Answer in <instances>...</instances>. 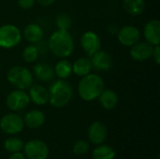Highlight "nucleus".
<instances>
[{"label":"nucleus","instance_id":"1","mask_svg":"<svg viewBox=\"0 0 160 159\" xmlns=\"http://www.w3.org/2000/svg\"><path fill=\"white\" fill-rule=\"evenodd\" d=\"M49 50L56 56L65 58L69 56L74 50V40L68 31H54L48 41Z\"/></svg>","mask_w":160,"mask_h":159},{"label":"nucleus","instance_id":"2","mask_svg":"<svg viewBox=\"0 0 160 159\" xmlns=\"http://www.w3.org/2000/svg\"><path fill=\"white\" fill-rule=\"evenodd\" d=\"M104 89L105 83L103 79L99 75L93 73L82 77L78 85L79 96L85 101H92L98 98Z\"/></svg>","mask_w":160,"mask_h":159},{"label":"nucleus","instance_id":"3","mask_svg":"<svg viewBox=\"0 0 160 159\" xmlns=\"http://www.w3.org/2000/svg\"><path fill=\"white\" fill-rule=\"evenodd\" d=\"M49 91V102L52 107L62 108L69 103L72 98L73 91L70 84L65 80L59 79L55 81Z\"/></svg>","mask_w":160,"mask_h":159},{"label":"nucleus","instance_id":"4","mask_svg":"<svg viewBox=\"0 0 160 159\" xmlns=\"http://www.w3.org/2000/svg\"><path fill=\"white\" fill-rule=\"evenodd\" d=\"M7 79L16 89L26 90L33 84V75L31 71L22 66L10 67L7 73Z\"/></svg>","mask_w":160,"mask_h":159},{"label":"nucleus","instance_id":"5","mask_svg":"<svg viewBox=\"0 0 160 159\" xmlns=\"http://www.w3.org/2000/svg\"><path fill=\"white\" fill-rule=\"evenodd\" d=\"M22 39L20 29L13 24H5L0 27V47L11 49L16 47Z\"/></svg>","mask_w":160,"mask_h":159},{"label":"nucleus","instance_id":"6","mask_svg":"<svg viewBox=\"0 0 160 159\" xmlns=\"http://www.w3.org/2000/svg\"><path fill=\"white\" fill-rule=\"evenodd\" d=\"M6 103L8 109L13 112H18L25 109L30 103V98L25 90L16 89L11 91L6 98Z\"/></svg>","mask_w":160,"mask_h":159},{"label":"nucleus","instance_id":"7","mask_svg":"<svg viewBox=\"0 0 160 159\" xmlns=\"http://www.w3.org/2000/svg\"><path fill=\"white\" fill-rule=\"evenodd\" d=\"M24 155L29 159H46L49 156L47 144L39 140H32L23 145Z\"/></svg>","mask_w":160,"mask_h":159},{"label":"nucleus","instance_id":"8","mask_svg":"<svg viewBox=\"0 0 160 159\" xmlns=\"http://www.w3.org/2000/svg\"><path fill=\"white\" fill-rule=\"evenodd\" d=\"M23 127V119L16 113H8L0 120V128L8 134L20 133Z\"/></svg>","mask_w":160,"mask_h":159},{"label":"nucleus","instance_id":"9","mask_svg":"<svg viewBox=\"0 0 160 159\" xmlns=\"http://www.w3.org/2000/svg\"><path fill=\"white\" fill-rule=\"evenodd\" d=\"M117 37L122 45L126 47H131L139 42L141 38V32L136 26L125 25L118 30Z\"/></svg>","mask_w":160,"mask_h":159},{"label":"nucleus","instance_id":"10","mask_svg":"<svg viewBox=\"0 0 160 159\" xmlns=\"http://www.w3.org/2000/svg\"><path fill=\"white\" fill-rule=\"evenodd\" d=\"M100 45L101 41L98 35L93 31H86L81 37V46L89 56L100 50Z\"/></svg>","mask_w":160,"mask_h":159},{"label":"nucleus","instance_id":"11","mask_svg":"<svg viewBox=\"0 0 160 159\" xmlns=\"http://www.w3.org/2000/svg\"><path fill=\"white\" fill-rule=\"evenodd\" d=\"M91 63L95 69L99 71H108L112 67V57L105 51L98 50L91 55Z\"/></svg>","mask_w":160,"mask_h":159},{"label":"nucleus","instance_id":"12","mask_svg":"<svg viewBox=\"0 0 160 159\" xmlns=\"http://www.w3.org/2000/svg\"><path fill=\"white\" fill-rule=\"evenodd\" d=\"M154 46L150 43L144 42H137L130 49V56L133 60L138 62H142L150 57H152Z\"/></svg>","mask_w":160,"mask_h":159},{"label":"nucleus","instance_id":"13","mask_svg":"<svg viewBox=\"0 0 160 159\" xmlns=\"http://www.w3.org/2000/svg\"><path fill=\"white\" fill-rule=\"evenodd\" d=\"M108 135L107 127L99 121H96L91 124L88 129V138L94 144H101L104 142Z\"/></svg>","mask_w":160,"mask_h":159},{"label":"nucleus","instance_id":"14","mask_svg":"<svg viewBox=\"0 0 160 159\" xmlns=\"http://www.w3.org/2000/svg\"><path fill=\"white\" fill-rule=\"evenodd\" d=\"M143 35L146 42L153 46L160 44V22L158 20L149 21L143 29Z\"/></svg>","mask_w":160,"mask_h":159},{"label":"nucleus","instance_id":"15","mask_svg":"<svg viewBox=\"0 0 160 159\" xmlns=\"http://www.w3.org/2000/svg\"><path fill=\"white\" fill-rule=\"evenodd\" d=\"M30 101L37 105H45L49 102V91L40 84H32L29 88Z\"/></svg>","mask_w":160,"mask_h":159},{"label":"nucleus","instance_id":"16","mask_svg":"<svg viewBox=\"0 0 160 159\" xmlns=\"http://www.w3.org/2000/svg\"><path fill=\"white\" fill-rule=\"evenodd\" d=\"M33 70L35 76L41 82H51L55 76L53 67L46 63H38Z\"/></svg>","mask_w":160,"mask_h":159},{"label":"nucleus","instance_id":"17","mask_svg":"<svg viewBox=\"0 0 160 159\" xmlns=\"http://www.w3.org/2000/svg\"><path fill=\"white\" fill-rule=\"evenodd\" d=\"M44 122L45 115L38 110H32L28 112L23 118L24 125L29 128H38L44 124Z\"/></svg>","mask_w":160,"mask_h":159},{"label":"nucleus","instance_id":"18","mask_svg":"<svg viewBox=\"0 0 160 159\" xmlns=\"http://www.w3.org/2000/svg\"><path fill=\"white\" fill-rule=\"evenodd\" d=\"M23 37L32 44L38 43L43 38V30L38 24L29 23L23 29Z\"/></svg>","mask_w":160,"mask_h":159},{"label":"nucleus","instance_id":"19","mask_svg":"<svg viewBox=\"0 0 160 159\" xmlns=\"http://www.w3.org/2000/svg\"><path fill=\"white\" fill-rule=\"evenodd\" d=\"M101 106L106 110H112L117 106L118 96L112 89H104L98 97Z\"/></svg>","mask_w":160,"mask_h":159},{"label":"nucleus","instance_id":"20","mask_svg":"<svg viewBox=\"0 0 160 159\" xmlns=\"http://www.w3.org/2000/svg\"><path fill=\"white\" fill-rule=\"evenodd\" d=\"M93 66L91 60L87 57H81L72 64V72L80 77H83L89 74Z\"/></svg>","mask_w":160,"mask_h":159},{"label":"nucleus","instance_id":"21","mask_svg":"<svg viewBox=\"0 0 160 159\" xmlns=\"http://www.w3.org/2000/svg\"><path fill=\"white\" fill-rule=\"evenodd\" d=\"M123 7L129 15L138 16L144 11L145 2L144 0H123Z\"/></svg>","mask_w":160,"mask_h":159},{"label":"nucleus","instance_id":"22","mask_svg":"<svg viewBox=\"0 0 160 159\" xmlns=\"http://www.w3.org/2000/svg\"><path fill=\"white\" fill-rule=\"evenodd\" d=\"M53 69H54L55 75L59 79L66 80L72 73V64L68 60L62 59V60H60V61H58L56 63L55 67Z\"/></svg>","mask_w":160,"mask_h":159},{"label":"nucleus","instance_id":"23","mask_svg":"<svg viewBox=\"0 0 160 159\" xmlns=\"http://www.w3.org/2000/svg\"><path fill=\"white\" fill-rule=\"evenodd\" d=\"M115 151L109 145H100L93 151V159H114Z\"/></svg>","mask_w":160,"mask_h":159},{"label":"nucleus","instance_id":"24","mask_svg":"<svg viewBox=\"0 0 160 159\" xmlns=\"http://www.w3.org/2000/svg\"><path fill=\"white\" fill-rule=\"evenodd\" d=\"M38 56H39V52H38L37 45L30 44V45L26 46L22 51V59L26 63L36 62L38 60Z\"/></svg>","mask_w":160,"mask_h":159},{"label":"nucleus","instance_id":"25","mask_svg":"<svg viewBox=\"0 0 160 159\" xmlns=\"http://www.w3.org/2000/svg\"><path fill=\"white\" fill-rule=\"evenodd\" d=\"M23 142L21 139L13 137V138H8L6 140L5 143H4V147L5 149L8 152V153H17L20 152L22 148H23Z\"/></svg>","mask_w":160,"mask_h":159},{"label":"nucleus","instance_id":"26","mask_svg":"<svg viewBox=\"0 0 160 159\" xmlns=\"http://www.w3.org/2000/svg\"><path fill=\"white\" fill-rule=\"evenodd\" d=\"M56 26L59 30H66L68 31V29L72 25V19L69 14L66 12L59 13L55 19Z\"/></svg>","mask_w":160,"mask_h":159},{"label":"nucleus","instance_id":"27","mask_svg":"<svg viewBox=\"0 0 160 159\" xmlns=\"http://www.w3.org/2000/svg\"><path fill=\"white\" fill-rule=\"evenodd\" d=\"M89 150V144L85 141H78L73 146V153L77 156H82Z\"/></svg>","mask_w":160,"mask_h":159},{"label":"nucleus","instance_id":"28","mask_svg":"<svg viewBox=\"0 0 160 159\" xmlns=\"http://www.w3.org/2000/svg\"><path fill=\"white\" fill-rule=\"evenodd\" d=\"M35 4V0H18V5L22 9H30Z\"/></svg>","mask_w":160,"mask_h":159},{"label":"nucleus","instance_id":"29","mask_svg":"<svg viewBox=\"0 0 160 159\" xmlns=\"http://www.w3.org/2000/svg\"><path fill=\"white\" fill-rule=\"evenodd\" d=\"M153 59L156 61V63L158 65L160 64V48L159 45L154 46V50H153V53H152Z\"/></svg>","mask_w":160,"mask_h":159},{"label":"nucleus","instance_id":"30","mask_svg":"<svg viewBox=\"0 0 160 159\" xmlns=\"http://www.w3.org/2000/svg\"><path fill=\"white\" fill-rule=\"evenodd\" d=\"M37 1H38V3L39 5H41V6H43V7L51 6V5H52V4L55 2V0H37Z\"/></svg>","mask_w":160,"mask_h":159},{"label":"nucleus","instance_id":"31","mask_svg":"<svg viewBox=\"0 0 160 159\" xmlns=\"http://www.w3.org/2000/svg\"><path fill=\"white\" fill-rule=\"evenodd\" d=\"M118 27L116 26V25H114V24H111V25H109L108 26V32L109 33H111L112 35H115V34H117V32H118Z\"/></svg>","mask_w":160,"mask_h":159},{"label":"nucleus","instance_id":"32","mask_svg":"<svg viewBox=\"0 0 160 159\" xmlns=\"http://www.w3.org/2000/svg\"><path fill=\"white\" fill-rule=\"evenodd\" d=\"M8 159H25V156L21 154L20 152H17V153H13Z\"/></svg>","mask_w":160,"mask_h":159}]
</instances>
